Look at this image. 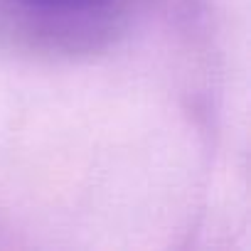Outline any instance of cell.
<instances>
[{
	"instance_id": "cell-1",
	"label": "cell",
	"mask_w": 251,
	"mask_h": 251,
	"mask_svg": "<svg viewBox=\"0 0 251 251\" xmlns=\"http://www.w3.org/2000/svg\"><path fill=\"white\" fill-rule=\"evenodd\" d=\"M18 3L27 5V8H37V10H57V13H79V10H91L99 8L108 0H18Z\"/></svg>"
}]
</instances>
